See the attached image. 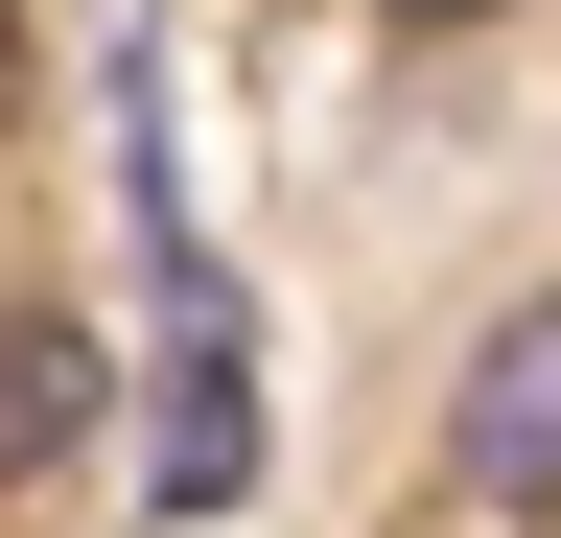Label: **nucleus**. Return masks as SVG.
Returning a JSON list of instances; mask_svg holds the SVG:
<instances>
[{"mask_svg":"<svg viewBox=\"0 0 561 538\" xmlns=\"http://www.w3.org/2000/svg\"><path fill=\"white\" fill-rule=\"evenodd\" d=\"M70 445H94V328L24 305V328H0V468H70Z\"/></svg>","mask_w":561,"mask_h":538,"instance_id":"f03ea898","label":"nucleus"},{"mask_svg":"<svg viewBox=\"0 0 561 538\" xmlns=\"http://www.w3.org/2000/svg\"><path fill=\"white\" fill-rule=\"evenodd\" d=\"M24 94H47V47H24V0H0V141H24Z\"/></svg>","mask_w":561,"mask_h":538,"instance_id":"7ed1b4c3","label":"nucleus"},{"mask_svg":"<svg viewBox=\"0 0 561 538\" xmlns=\"http://www.w3.org/2000/svg\"><path fill=\"white\" fill-rule=\"evenodd\" d=\"M398 24H468V0H398Z\"/></svg>","mask_w":561,"mask_h":538,"instance_id":"20e7f679","label":"nucleus"},{"mask_svg":"<svg viewBox=\"0 0 561 538\" xmlns=\"http://www.w3.org/2000/svg\"><path fill=\"white\" fill-rule=\"evenodd\" d=\"M445 492L468 515H561V305H515L445 398Z\"/></svg>","mask_w":561,"mask_h":538,"instance_id":"f257e3e1","label":"nucleus"}]
</instances>
